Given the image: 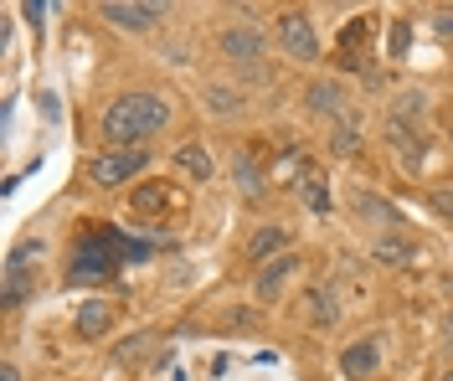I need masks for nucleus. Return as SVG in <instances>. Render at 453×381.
<instances>
[{
    "instance_id": "1",
    "label": "nucleus",
    "mask_w": 453,
    "mask_h": 381,
    "mask_svg": "<svg viewBox=\"0 0 453 381\" xmlns=\"http://www.w3.org/2000/svg\"><path fill=\"white\" fill-rule=\"evenodd\" d=\"M165 124H170V103L160 93H119L98 118V129L113 149H140V140L160 134Z\"/></svg>"
},
{
    "instance_id": "2",
    "label": "nucleus",
    "mask_w": 453,
    "mask_h": 381,
    "mask_svg": "<svg viewBox=\"0 0 453 381\" xmlns=\"http://www.w3.org/2000/svg\"><path fill=\"white\" fill-rule=\"evenodd\" d=\"M217 52H222L232 67H263V62H268V31L257 27V21H232V27H222V36H217Z\"/></svg>"
},
{
    "instance_id": "3",
    "label": "nucleus",
    "mask_w": 453,
    "mask_h": 381,
    "mask_svg": "<svg viewBox=\"0 0 453 381\" xmlns=\"http://www.w3.org/2000/svg\"><path fill=\"white\" fill-rule=\"evenodd\" d=\"M273 42L283 47V57H294V62L319 57V36H314V21L304 16V11H283L279 27H273Z\"/></svg>"
},
{
    "instance_id": "4",
    "label": "nucleus",
    "mask_w": 453,
    "mask_h": 381,
    "mask_svg": "<svg viewBox=\"0 0 453 381\" xmlns=\"http://www.w3.org/2000/svg\"><path fill=\"white\" fill-rule=\"evenodd\" d=\"M150 165V155L144 149H104L93 165H88V180L93 186H124V180H134Z\"/></svg>"
},
{
    "instance_id": "5",
    "label": "nucleus",
    "mask_w": 453,
    "mask_h": 381,
    "mask_svg": "<svg viewBox=\"0 0 453 381\" xmlns=\"http://www.w3.org/2000/svg\"><path fill=\"white\" fill-rule=\"evenodd\" d=\"M98 16L119 31H155L165 21V5H150V0H104Z\"/></svg>"
},
{
    "instance_id": "6",
    "label": "nucleus",
    "mask_w": 453,
    "mask_h": 381,
    "mask_svg": "<svg viewBox=\"0 0 453 381\" xmlns=\"http://www.w3.org/2000/svg\"><path fill=\"white\" fill-rule=\"evenodd\" d=\"M350 211H356L361 222H371V227H381V232H407V227H402V211H396L392 202H381L376 191H366V186L350 191Z\"/></svg>"
},
{
    "instance_id": "7",
    "label": "nucleus",
    "mask_w": 453,
    "mask_h": 381,
    "mask_svg": "<svg viewBox=\"0 0 453 381\" xmlns=\"http://www.w3.org/2000/svg\"><path fill=\"white\" fill-rule=\"evenodd\" d=\"M73 324H78V335L83 340H104L113 324V304H104V299H83L78 304V315H73Z\"/></svg>"
},
{
    "instance_id": "8",
    "label": "nucleus",
    "mask_w": 453,
    "mask_h": 381,
    "mask_svg": "<svg viewBox=\"0 0 453 381\" xmlns=\"http://www.w3.org/2000/svg\"><path fill=\"white\" fill-rule=\"evenodd\" d=\"M294 268H304L299 263V253H279L273 263H263V273H257V299H279L283 284L294 278Z\"/></svg>"
},
{
    "instance_id": "9",
    "label": "nucleus",
    "mask_w": 453,
    "mask_h": 381,
    "mask_svg": "<svg viewBox=\"0 0 453 381\" xmlns=\"http://www.w3.org/2000/svg\"><path fill=\"white\" fill-rule=\"evenodd\" d=\"M279 248H288V227L268 222V227H257V232L248 237L242 258H248V263H273V253H279Z\"/></svg>"
},
{
    "instance_id": "10",
    "label": "nucleus",
    "mask_w": 453,
    "mask_h": 381,
    "mask_svg": "<svg viewBox=\"0 0 453 381\" xmlns=\"http://www.w3.org/2000/svg\"><path fill=\"white\" fill-rule=\"evenodd\" d=\"M304 109L319 114V118H340L345 114V88L330 83V78H325V83H310V88H304Z\"/></svg>"
},
{
    "instance_id": "11",
    "label": "nucleus",
    "mask_w": 453,
    "mask_h": 381,
    "mask_svg": "<svg viewBox=\"0 0 453 381\" xmlns=\"http://www.w3.org/2000/svg\"><path fill=\"white\" fill-rule=\"evenodd\" d=\"M175 165H180L186 176L196 180V186H206V180H211V171H217V165H211V149L201 145V140H186V145H175Z\"/></svg>"
},
{
    "instance_id": "12",
    "label": "nucleus",
    "mask_w": 453,
    "mask_h": 381,
    "mask_svg": "<svg viewBox=\"0 0 453 381\" xmlns=\"http://www.w3.org/2000/svg\"><path fill=\"white\" fill-rule=\"evenodd\" d=\"M387 140H392L396 160H402V165H412V171H418V160H423V134H418V129H412V124H396V118H387Z\"/></svg>"
},
{
    "instance_id": "13",
    "label": "nucleus",
    "mask_w": 453,
    "mask_h": 381,
    "mask_svg": "<svg viewBox=\"0 0 453 381\" xmlns=\"http://www.w3.org/2000/svg\"><path fill=\"white\" fill-rule=\"evenodd\" d=\"M340 366H345V377H371V371L381 366V351H376V340H356V346H345Z\"/></svg>"
},
{
    "instance_id": "14",
    "label": "nucleus",
    "mask_w": 453,
    "mask_h": 381,
    "mask_svg": "<svg viewBox=\"0 0 453 381\" xmlns=\"http://www.w3.org/2000/svg\"><path fill=\"white\" fill-rule=\"evenodd\" d=\"M201 103H206L217 118H232V114H242L248 98H242L237 88H226V83H206V88H201Z\"/></svg>"
},
{
    "instance_id": "15",
    "label": "nucleus",
    "mask_w": 453,
    "mask_h": 381,
    "mask_svg": "<svg viewBox=\"0 0 453 381\" xmlns=\"http://www.w3.org/2000/svg\"><path fill=\"white\" fill-rule=\"evenodd\" d=\"M423 114H427V93L423 88H402L392 98V114H387V118H396V124H412V129H418V124H423Z\"/></svg>"
},
{
    "instance_id": "16",
    "label": "nucleus",
    "mask_w": 453,
    "mask_h": 381,
    "mask_svg": "<svg viewBox=\"0 0 453 381\" xmlns=\"http://www.w3.org/2000/svg\"><path fill=\"white\" fill-rule=\"evenodd\" d=\"M232 180H237V191L263 196V165H257L253 149H237V160H232Z\"/></svg>"
},
{
    "instance_id": "17",
    "label": "nucleus",
    "mask_w": 453,
    "mask_h": 381,
    "mask_svg": "<svg viewBox=\"0 0 453 381\" xmlns=\"http://www.w3.org/2000/svg\"><path fill=\"white\" fill-rule=\"evenodd\" d=\"M304 309H310V324H330L340 320V299H335V289H310L304 293Z\"/></svg>"
},
{
    "instance_id": "18",
    "label": "nucleus",
    "mask_w": 453,
    "mask_h": 381,
    "mask_svg": "<svg viewBox=\"0 0 453 381\" xmlns=\"http://www.w3.org/2000/svg\"><path fill=\"white\" fill-rule=\"evenodd\" d=\"M371 258H376V263H407V258H412V242H407V237L402 232H381L376 237V242H371Z\"/></svg>"
},
{
    "instance_id": "19",
    "label": "nucleus",
    "mask_w": 453,
    "mask_h": 381,
    "mask_svg": "<svg viewBox=\"0 0 453 381\" xmlns=\"http://www.w3.org/2000/svg\"><path fill=\"white\" fill-rule=\"evenodd\" d=\"M330 149H335V155H356V149H361V124H356V118H340L335 134H330Z\"/></svg>"
},
{
    "instance_id": "20",
    "label": "nucleus",
    "mask_w": 453,
    "mask_h": 381,
    "mask_svg": "<svg viewBox=\"0 0 453 381\" xmlns=\"http://www.w3.org/2000/svg\"><path fill=\"white\" fill-rule=\"evenodd\" d=\"M47 248H42V237H27V242H16L11 248V258H5V273H27V263L31 258H42Z\"/></svg>"
},
{
    "instance_id": "21",
    "label": "nucleus",
    "mask_w": 453,
    "mask_h": 381,
    "mask_svg": "<svg viewBox=\"0 0 453 381\" xmlns=\"http://www.w3.org/2000/svg\"><path fill=\"white\" fill-rule=\"evenodd\" d=\"M299 196L310 202V211H330V191H325V186H319L314 176H304V180H299Z\"/></svg>"
},
{
    "instance_id": "22",
    "label": "nucleus",
    "mask_w": 453,
    "mask_h": 381,
    "mask_svg": "<svg viewBox=\"0 0 453 381\" xmlns=\"http://www.w3.org/2000/svg\"><path fill=\"white\" fill-rule=\"evenodd\" d=\"M165 206V186H144L134 191V211H160Z\"/></svg>"
},
{
    "instance_id": "23",
    "label": "nucleus",
    "mask_w": 453,
    "mask_h": 381,
    "mask_svg": "<svg viewBox=\"0 0 453 381\" xmlns=\"http://www.w3.org/2000/svg\"><path fill=\"white\" fill-rule=\"evenodd\" d=\"M433 211L453 227V186H438V191H433Z\"/></svg>"
},
{
    "instance_id": "24",
    "label": "nucleus",
    "mask_w": 453,
    "mask_h": 381,
    "mask_svg": "<svg viewBox=\"0 0 453 381\" xmlns=\"http://www.w3.org/2000/svg\"><path fill=\"white\" fill-rule=\"evenodd\" d=\"M150 340H155V335H134V340H124V346H119V355H124V361H134V355H140Z\"/></svg>"
},
{
    "instance_id": "25",
    "label": "nucleus",
    "mask_w": 453,
    "mask_h": 381,
    "mask_svg": "<svg viewBox=\"0 0 453 381\" xmlns=\"http://www.w3.org/2000/svg\"><path fill=\"white\" fill-rule=\"evenodd\" d=\"M21 16H27V21H42V16H47V5H42V0H27V5H21Z\"/></svg>"
},
{
    "instance_id": "26",
    "label": "nucleus",
    "mask_w": 453,
    "mask_h": 381,
    "mask_svg": "<svg viewBox=\"0 0 453 381\" xmlns=\"http://www.w3.org/2000/svg\"><path fill=\"white\" fill-rule=\"evenodd\" d=\"M433 27L443 31V36H453V11H438V21H433Z\"/></svg>"
},
{
    "instance_id": "27",
    "label": "nucleus",
    "mask_w": 453,
    "mask_h": 381,
    "mask_svg": "<svg viewBox=\"0 0 453 381\" xmlns=\"http://www.w3.org/2000/svg\"><path fill=\"white\" fill-rule=\"evenodd\" d=\"M0 381H21V366H16V361H5V366H0Z\"/></svg>"
},
{
    "instance_id": "28",
    "label": "nucleus",
    "mask_w": 453,
    "mask_h": 381,
    "mask_svg": "<svg viewBox=\"0 0 453 381\" xmlns=\"http://www.w3.org/2000/svg\"><path fill=\"white\" fill-rule=\"evenodd\" d=\"M443 335H449V351H453V309H449V320H443Z\"/></svg>"
},
{
    "instance_id": "29",
    "label": "nucleus",
    "mask_w": 453,
    "mask_h": 381,
    "mask_svg": "<svg viewBox=\"0 0 453 381\" xmlns=\"http://www.w3.org/2000/svg\"><path fill=\"white\" fill-rule=\"evenodd\" d=\"M443 381H453V371H449V377H443Z\"/></svg>"
}]
</instances>
